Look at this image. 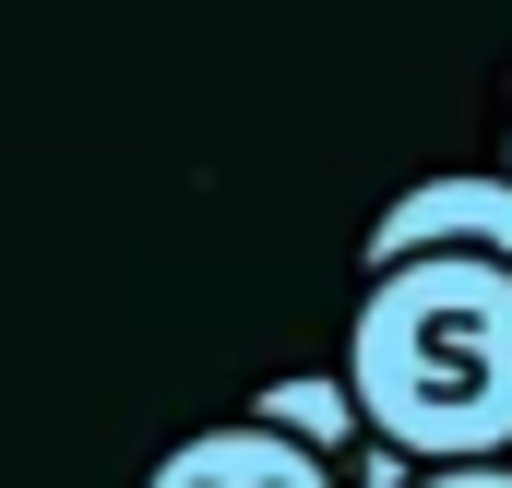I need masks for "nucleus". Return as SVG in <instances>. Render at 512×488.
Segmentation results:
<instances>
[{"label": "nucleus", "mask_w": 512, "mask_h": 488, "mask_svg": "<svg viewBox=\"0 0 512 488\" xmlns=\"http://www.w3.org/2000/svg\"><path fill=\"white\" fill-rule=\"evenodd\" d=\"M501 167H512V131H501Z\"/></svg>", "instance_id": "nucleus-6"}, {"label": "nucleus", "mask_w": 512, "mask_h": 488, "mask_svg": "<svg viewBox=\"0 0 512 488\" xmlns=\"http://www.w3.org/2000/svg\"><path fill=\"white\" fill-rule=\"evenodd\" d=\"M405 488H512V465H417Z\"/></svg>", "instance_id": "nucleus-5"}, {"label": "nucleus", "mask_w": 512, "mask_h": 488, "mask_svg": "<svg viewBox=\"0 0 512 488\" xmlns=\"http://www.w3.org/2000/svg\"><path fill=\"white\" fill-rule=\"evenodd\" d=\"M143 488H346L322 453H298L286 429H262V417H215V429H191L179 453H155V477Z\"/></svg>", "instance_id": "nucleus-3"}, {"label": "nucleus", "mask_w": 512, "mask_h": 488, "mask_svg": "<svg viewBox=\"0 0 512 488\" xmlns=\"http://www.w3.org/2000/svg\"><path fill=\"white\" fill-rule=\"evenodd\" d=\"M251 417H262V429H286L298 453H322L334 477H346V453H370V417H358L346 369H286V381H262Z\"/></svg>", "instance_id": "nucleus-4"}, {"label": "nucleus", "mask_w": 512, "mask_h": 488, "mask_svg": "<svg viewBox=\"0 0 512 488\" xmlns=\"http://www.w3.org/2000/svg\"><path fill=\"white\" fill-rule=\"evenodd\" d=\"M417 250L512 262V167H441V179H417L405 203L370 215V274H382V262H417Z\"/></svg>", "instance_id": "nucleus-2"}, {"label": "nucleus", "mask_w": 512, "mask_h": 488, "mask_svg": "<svg viewBox=\"0 0 512 488\" xmlns=\"http://www.w3.org/2000/svg\"><path fill=\"white\" fill-rule=\"evenodd\" d=\"M346 393L405 465H501L512 453V262L417 250L358 286Z\"/></svg>", "instance_id": "nucleus-1"}]
</instances>
